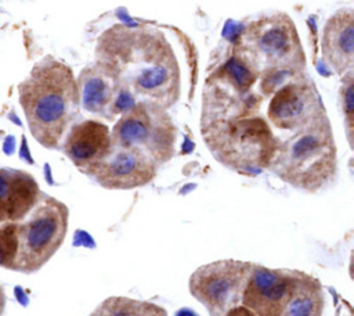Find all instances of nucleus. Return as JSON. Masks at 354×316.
<instances>
[{"mask_svg": "<svg viewBox=\"0 0 354 316\" xmlns=\"http://www.w3.org/2000/svg\"><path fill=\"white\" fill-rule=\"evenodd\" d=\"M97 53L98 61L144 100L165 108L178 100V62L159 30L116 25L101 36Z\"/></svg>", "mask_w": 354, "mask_h": 316, "instance_id": "obj_1", "label": "nucleus"}, {"mask_svg": "<svg viewBox=\"0 0 354 316\" xmlns=\"http://www.w3.org/2000/svg\"><path fill=\"white\" fill-rule=\"evenodd\" d=\"M18 100L33 139L48 150L59 148L80 105L71 67L43 57L18 85Z\"/></svg>", "mask_w": 354, "mask_h": 316, "instance_id": "obj_2", "label": "nucleus"}, {"mask_svg": "<svg viewBox=\"0 0 354 316\" xmlns=\"http://www.w3.org/2000/svg\"><path fill=\"white\" fill-rule=\"evenodd\" d=\"M268 169L295 188L317 193L333 183L337 150L326 115L279 140Z\"/></svg>", "mask_w": 354, "mask_h": 316, "instance_id": "obj_3", "label": "nucleus"}, {"mask_svg": "<svg viewBox=\"0 0 354 316\" xmlns=\"http://www.w3.org/2000/svg\"><path fill=\"white\" fill-rule=\"evenodd\" d=\"M202 133L216 159L242 175L268 169L279 143L266 119L252 112L202 121Z\"/></svg>", "mask_w": 354, "mask_h": 316, "instance_id": "obj_4", "label": "nucleus"}, {"mask_svg": "<svg viewBox=\"0 0 354 316\" xmlns=\"http://www.w3.org/2000/svg\"><path fill=\"white\" fill-rule=\"evenodd\" d=\"M242 57L256 72L267 75L300 72L304 51L293 21L286 14H274L248 25L242 35Z\"/></svg>", "mask_w": 354, "mask_h": 316, "instance_id": "obj_5", "label": "nucleus"}, {"mask_svg": "<svg viewBox=\"0 0 354 316\" xmlns=\"http://www.w3.org/2000/svg\"><path fill=\"white\" fill-rule=\"evenodd\" d=\"M68 222V207L41 191L33 209L18 225V248L12 270L25 274L40 270L64 244Z\"/></svg>", "mask_w": 354, "mask_h": 316, "instance_id": "obj_6", "label": "nucleus"}, {"mask_svg": "<svg viewBox=\"0 0 354 316\" xmlns=\"http://www.w3.org/2000/svg\"><path fill=\"white\" fill-rule=\"evenodd\" d=\"M111 139L112 146L140 150L159 166L176 154L177 126L167 108L142 100L120 114Z\"/></svg>", "mask_w": 354, "mask_h": 316, "instance_id": "obj_7", "label": "nucleus"}, {"mask_svg": "<svg viewBox=\"0 0 354 316\" xmlns=\"http://www.w3.org/2000/svg\"><path fill=\"white\" fill-rule=\"evenodd\" d=\"M252 265L253 262L241 259L205 263L189 276L188 290L210 316H216L241 302Z\"/></svg>", "mask_w": 354, "mask_h": 316, "instance_id": "obj_8", "label": "nucleus"}, {"mask_svg": "<svg viewBox=\"0 0 354 316\" xmlns=\"http://www.w3.org/2000/svg\"><path fill=\"white\" fill-rule=\"evenodd\" d=\"M76 82L80 105L105 119H113L134 104L131 91L108 65L100 61L82 69Z\"/></svg>", "mask_w": 354, "mask_h": 316, "instance_id": "obj_9", "label": "nucleus"}, {"mask_svg": "<svg viewBox=\"0 0 354 316\" xmlns=\"http://www.w3.org/2000/svg\"><path fill=\"white\" fill-rule=\"evenodd\" d=\"M326 115L322 100L311 80L279 86L268 103L267 119L279 130L293 133Z\"/></svg>", "mask_w": 354, "mask_h": 316, "instance_id": "obj_10", "label": "nucleus"}, {"mask_svg": "<svg viewBox=\"0 0 354 316\" xmlns=\"http://www.w3.org/2000/svg\"><path fill=\"white\" fill-rule=\"evenodd\" d=\"M304 270L252 265L241 304L260 316H279Z\"/></svg>", "mask_w": 354, "mask_h": 316, "instance_id": "obj_11", "label": "nucleus"}, {"mask_svg": "<svg viewBox=\"0 0 354 316\" xmlns=\"http://www.w3.org/2000/svg\"><path fill=\"white\" fill-rule=\"evenodd\" d=\"M158 168L142 151L113 146L88 176L108 190H131L149 184L156 177Z\"/></svg>", "mask_w": 354, "mask_h": 316, "instance_id": "obj_12", "label": "nucleus"}, {"mask_svg": "<svg viewBox=\"0 0 354 316\" xmlns=\"http://www.w3.org/2000/svg\"><path fill=\"white\" fill-rule=\"evenodd\" d=\"M112 147L109 126L97 119L72 123L61 143L64 154L87 176L108 157Z\"/></svg>", "mask_w": 354, "mask_h": 316, "instance_id": "obj_13", "label": "nucleus"}, {"mask_svg": "<svg viewBox=\"0 0 354 316\" xmlns=\"http://www.w3.org/2000/svg\"><path fill=\"white\" fill-rule=\"evenodd\" d=\"M40 194L39 183L29 172L0 166V231L17 230Z\"/></svg>", "mask_w": 354, "mask_h": 316, "instance_id": "obj_14", "label": "nucleus"}, {"mask_svg": "<svg viewBox=\"0 0 354 316\" xmlns=\"http://www.w3.org/2000/svg\"><path fill=\"white\" fill-rule=\"evenodd\" d=\"M321 51L326 64L340 76L354 64V14L351 8L339 10L325 24Z\"/></svg>", "mask_w": 354, "mask_h": 316, "instance_id": "obj_15", "label": "nucleus"}, {"mask_svg": "<svg viewBox=\"0 0 354 316\" xmlns=\"http://www.w3.org/2000/svg\"><path fill=\"white\" fill-rule=\"evenodd\" d=\"M324 309L325 294L319 279L304 272L279 316H322Z\"/></svg>", "mask_w": 354, "mask_h": 316, "instance_id": "obj_16", "label": "nucleus"}, {"mask_svg": "<svg viewBox=\"0 0 354 316\" xmlns=\"http://www.w3.org/2000/svg\"><path fill=\"white\" fill-rule=\"evenodd\" d=\"M90 316H167V312L160 305L149 301L112 295L98 304Z\"/></svg>", "mask_w": 354, "mask_h": 316, "instance_id": "obj_17", "label": "nucleus"}, {"mask_svg": "<svg viewBox=\"0 0 354 316\" xmlns=\"http://www.w3.org/2000/svg\"><path fill=\"white\" fill-rule=\"evenodd\" d=\"M353 69L347 71L343 75L342 86H340V104L346 125V133L350 146L353 144V129H354V80H353Z\"/></svg>", "mask_w": 354, "mask_h": 316, "instance_id": "obj_18", "label": "nucleus"}, {"mask_svg": "<svg viewBox=\"0 0 354 316\" xmlns=\"http://www.w3.org/2000/svg\"><path fill=\"white\" fill-rule=\"evenodd\" d=\"M6 302H7L6 291H4L3 286L0 284V316L4 313V309H6Z\"/></svg>", "mask_w": 354, "mask_h": 316, "instance_id": "obj_19", "label": "nucleus"}]
</instances>
